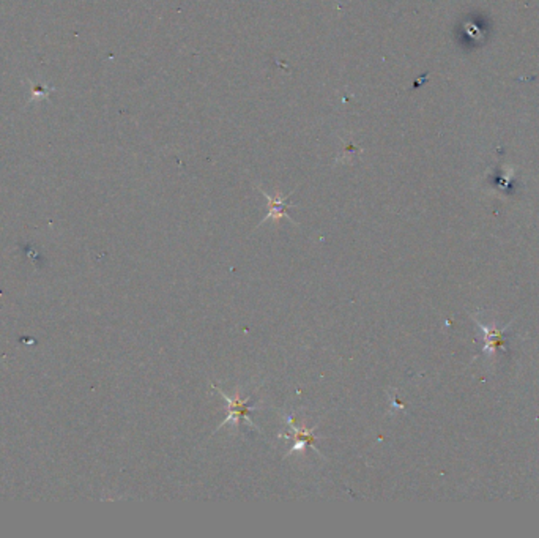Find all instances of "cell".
I'll use <instances>...</instances> for the list:
<instances>
[{
    "instance_id": "obj_1",
    "label": "cell",
    "mask_w": 539,
    "mask_h": 538,
    "mask_svg": "<svg viewBox=\"0 0 539 538\" xmlns=\"http://www.w3.org/2000/svg\"><path fill=\"white\" fill-rule=\"evenodd\" d=\"M213 388L216 390V392L221 395V397L225 401H227V412H229L227 419H225L223 424L216 428V431H219V430H221V428L232 424L234 425V432H236V428H238V425H240V420H246L247 424H250L252 428H256L257 431H261V430H258V426L254 425V421L251 420V414L254 412L256 409H258V406L257 404L251 406L250 404V401H251L250 398L241 397L240 387L235 388V393L232 395V397H227V395H225L223 390H219V387H216V386H213ZM216 431H214V432H216Z\"/></svg>"
},
{
    "instance_id": "obj_2",
    "label": "cell",
    "mask_w": 539,
    "mask_h": 538,
    "mask_svg": "<svg viewBox=\"0 0 539 538\" xmlns=\"http://www.w3.org/2000/svg\"><path fill=\"white\" fill-rule=\"evenodd\" d=\"M258 190L262 191V195L265 196V197H267V201H268V215L262 219V223H261V224L267 223L268 219H273V221H278V219H281V218H287L290 223L296 224V223L294 221V219L289 217V213H287V208H289V207H294V204H290V202H289V196L292 195V193H290L289 196H281V195H278V196H270L265 190H262V188H261V186H258ZM261 224H258V226H261Z\"/></svg>"
},
{
    "instance_id": "obj_3",
    "label": "cell",
    "mask_w": 539,
    "mask_h": 538,
    "mask_svg": "<svg viewBox=\"0 0 539 538\" xmlns=\"http://www.w3.org/2000/svg\"><path fill=\"white\" fill-rule=\"evenodd\" d=\"M287 421H289V426L292 428V431H294L292 439L295 441V444H294L292 450H290L289 453H285V457H289V455H292V453L303 452V450L306 447H309V446L314 447V444L317 441V437L314 436V431L317 430V426H312V428H306V426L296 428L292 424V420H290V417L287 419Z\"/></svg>"
}]
</instances>
